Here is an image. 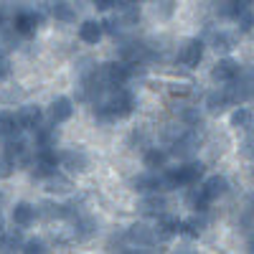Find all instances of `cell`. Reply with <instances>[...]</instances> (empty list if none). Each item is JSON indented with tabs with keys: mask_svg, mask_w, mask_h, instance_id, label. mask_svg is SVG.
I'll return each mask as SVG.
<instances>
[{
	"mask_svg": "<svg viewBox=\"0 0 254 254\" xmlns=\"http://www.w3.org/2000/svg\"><path fill=\"white\" fill-rule=\"evenodd\" d=\"M203 107L208 115H221L226 112V107H231L229 104V97H226V89H214V92H208L206 94V102H203Z\"/></svg>",
	"mask_w": 254,
	"mask_h": 254,
	"instance_id": "obj_11",
	"label": "cell"
},
{
	"mask_svg": "<svg viewBox=\"0 0 254 254\" xmlns=\"http://www.w3.org/2000/svg\"><path fill=\"white\" fill-rule=\"evenodd\" d=\"M74 115V102L69 97H56L51 104H49V120L54 125H61V122H66L71 120Z\"/></svg>",
	"mask_w": 254,
	"mask_h": 254,
	"instance_id": "obj_9",
	"label": "cell"
},
{
	"mask_svg": "<svg viewBox=\"0 0 254 254\" xmlns=\"http://www.w3.org/2000/svg\"><path fill=\"white\" fill-rule=\"evenodd\" d=\"M176 158L181 160H190V158H196L198 153V137L193 130H183L176 140H173V150H171Z\"/></svg>",
	"mask_w": 254,
	"mask_h": 254,
	"instance_id": "obj_2",
	"label": "cell"
},
{
	"mask_svg": "<svg viewBox=\"0 0 254 254\" xmlns=\"http://www.w3.org/2000/svg\"><path fill=\"white\" fill-rule=\"evenodd\" d=\"M33 221H36V206H31V203H26V201H20V203L13 206V224H15V226L26 229V226H31Z\"/></svg>",
	"mask_w": 254,
	"mask_h": 254,
	"instance_id": "obj_13",
	"label": "cell"
},
{
	"mask_svg": "<svg viewBox=\"0 0 254 254\" xmlns=\"http://www.w3.org/2000/svg\"><path fill=\"white\" fill-rule=\"evenodd\" d=\"M203 190H206V196H208L211 201H216V198L226 196V190H229V181H226L224 176H211V178H206Z\"/></svg>",
	"mask_w": 254,
	"mask_h": 254,
	"instance_id": "obj_17",
	"label": "cell"
},
{
	"mask_svg": "<svg viewBox=\"0 0 254 254\" xmlns=\"http://www.w3.org/2000/svg\"><path fill=\"white\" fill-rule=\"evenodd\" d=\"M59 165L66 168L69 173H87L89 155L84 153V150H76V147H69V150L59 153Z\"/></svg>",
	"mask_w": 254,
	"mask_h": 254,
	"instance_id": "obj_3",
	"label": "cell"
},
{
	"mask_svg": "<svg viewBox=\"0 0 254 254\" xmlns=\"http://www.w3.org/2000/svg\"><path fill=\"white\" fill-rule=\"evenodd\" d=\"M211 46H214L216 51H221V54H226V51L234 49V36H229V33L219 31V33L211 36Z\"/></svg>",
	"mask_w": 254,
	"mask_h": 254,
	"instance_id": "obj_26",
	"label": "cell"
},
{
	"mask_svg": "<svg viewBox=\"0 0 254 254\" xmlns=\"http://www.w3.org/2000/svg\"><path fill=\"white\" fill-rule=\"evenodd\" d=\"M165 160H168V153L160 150V147H150V150L145 153V158H142L145 168H150V171H160V168H165Z\"/></svg>",
	"mask_w": 254,
	"mask_h": 254,
	"instance_id": "obj_23",
	"label": "cell"
},
{
	"mask_svg": "<svg viewBox=\"0 0 254 254\" xmlns=\"http://www.w3.org/2000/svg\"><path fill=\"white\" fill-rule=\"evenodd\" d=\"M203 173H206V165L201 163V160H186L181 168H176V171H168V176L173 178V183L178 186V188H186V186H196L201 178H203Z\"/></svg>",
	"mask_w": 254,
	"mask_h": 254,
	"instance_id": "obj_1",
	"label": "cell"
},
{
	"mask_svg": "<svg viewBox=\"0 0 254 254\" xmlns=\"http://www.w3.org/2000/svg\"><path fill=\"white\" fill-rule=\"evenodd\" d=\"M140 214L142 216H153V219L163 216L165 214V198H160L158 193H150L147 198L140 201Z\"/></svg>",
	"mask_w": 254,
	"mask_h": 254,
	"instance_id": "obj_14",
	"label": "cell"
},
{
	"mask_svg": "<svg viewBox=\"0 0 254 254\" xmlns=\"http://www.w3.org/2000/svg\"><path fill=\"white\" fill-rule=\"evenodd\" d=\"M56 142H59L56 127H49V125L36 127V147H56Z\"/></svg>",
	"mask_w": 254,
	"mask_h": 254,
	"instance_id": "obj_20",
	"label": "cell"
},
{
	"mask_svg": "<svg viewBox=\"0 0 254 254\" xmlns=\"http://www.w3.org/2000/svg\"><path fill=\"white\" fill-rule=\"evenodd\" d=\"M23 252L26 254H44L46 252V244L41 242V239H28V242H23Z\"/></svg>",
	"mask_w": 254,
	"mask_h": 254,
	"instance_id": "obj_29",
	"label": "cell"
},
{
	"mask_svg": "<svg viewBox=\"0 0 254 254\" xmlns=\"http://www.w3.org/2000/svg\"><path fill=\"white\" fill-rule=\"evenodd\" d=\"M0 231H3V214H0Z\"/></svg>",
	"mask_w": 254,
	"mask_h": 254,
	"instance_id": "obj_35",
	"label": "cell"
},
{
	"mask_svg": "<svg viewBox=\"0 0 254 254\" xmlns=\"http://www.w3.org/2000/svg\"><path fill=\"white\" fill-rule=\"evenodd\" d=\"M237 23H239V31L242 33H252L254 31V13L249 8H244L239 15H237Z\"/></svg>",
	"mask_w": 254,
	"mask_h": 254,
	"instance_id": "obj_28",
	"label": "cell"
},
{
	"mask_svg": "<svg viewBox=\"0 0 254 254\" xmlns=\"http://www.w3.org/2000/svg\"><path fill=\"white\" fill-rule=\"evenodd\" d=\"M10 176H13V163H10L5 155H0V181L10 178Z\"/></svg>",
	"mask_w": 254,
	"mask_h": 254,
	"instance_id": "obj_31",
	"label": "cell"
},
{
	"mask_svg": "<svg viewBox=\"0 0 254 254\" xmlns=\"http://www.w3.org/2000/svg\"><path fill=\"white\" fill-rule=\"evenodd\" d=\"M36 219H44V221H54V219H66V206L61 203H51V201H44L38 208H36Z\"/></svg>",
	"mask_w": 254,
	"mask_h": 254,
	"instance_id": "obj_16",
	"label": "cell"
},
{
	"mask_svg": "<svg viewBox=\"0 0 254 254\" xmlns=\"http://www.w3.org/2000/svg\"><path fill=\"white\" fill-rule=\"evenodd\" d=\"M125 3H127V5H130V3H135V5H140V3H145V0H125Z\"/></svg>",
	"mask_w": 254,
	"mask_h": 254,
	"instance_id": "obj_34",
	"label": "cell"
},
{
	"mask_svg": "<svg viewBox=\"0 0 254 254\" xmlns=\"http://www.w3.org/2000/svg\"><path fill=\"white\" fill-rule=\"evenodd\" d=\"M173 237H178V219L173 216H158V229H155V239L158 242H171Z\"/></svg>",
	"mask_w": 254,
	"mask_h": 254,
	"instance_id": "obj_12",
	"label": "cell"
},
{
	"mask_svg": "<svg viewBox=\"0 0 254 254\" xmlns=\"http://www.w3.org/2000/svg\"><path fill=\"white\" fill-rule=\"evenodd\" d=\"M10 76V61L5 56H0V81Z\"/></svg>",
	"mask_w": 254,
	"mask_h": 254,
	"instance_id": "obj_32",
	"label": "cell"
},
{
	"mask_svg": "<svg viewBox=\"0 0 254 254\" xmlns=\"http://www.w3.org/2000/svg\"><path fill=\"white\" fill-rule=\"evenodd\" d=\"M229 122H231V127H237V130H252V125H254V115H252L247 107H239V104H237V110L231 112Z\"/></svg>",
	"mask_w": 254,
	"mask_h": 254,
	"instance_id": "obj_21",
	"label": "cell"
},
{
	"mask_svg": "<svg viewBox=\"0 0 254 254\" xmlns=\"http://www.w3.org/2000/svg\"><path fill=\"white\" fill-rule=\"evenodd\" d=\"M203 219L201 216H190L186 221H178V234L188 237V239H198L201 237V231H203Z\"/></svg>",
	"mask_w": 254,
	"mask_h": 254,
	"instance_id": "obj_19",
	"label": "cell"
},
{
	"mask_svg": "<svg viewBox=\"0 0 254 254\" xmlns=\"http://www.w3.org/2000/svg\"><path fill=\"white\" fill-rule=\"evenodd\" d=\"M44 10L51 18L64 20V23H71V20L76 18V10H74V5L69 3V0H44Z\"/></svg>",
	"mask_w": 254,
	"mask_h": 254,
	"instance_id": "obj_8",
	"label": "cell"
},
{
	"mask_svg": "<svg viewBox=\"0 0 254 254\" xmlns=\"http://www.w3.org/2000/svg\"><path fill=\"white\" fill-rule=\"evenodd\" d=\"M239 71H242V66L234 59H221V61H216V66L211 69V79L219 81V84H229L239 76Z\"/></svg>",
	"mask_w": 254,
	"mask_h": 254,
	"instance_id": "obj_7",
	"label": "cell"
},
{
	"mask_svg": "<svg viewBox=\"0 0 254 254\" xmlns=\"http://www.w3.org/2000/svg\"><path fill=\"white\" fill-rule=\"evenodd\" d=\"M244 153H247V155H254V137H249V140L244 142Z\"/></svg>",
	"mask_w": 254,
	"mask_h": 254,
	"instance_id": "obj_33",
	"label": "cell"
},
{
	"mask_svg": "<svg viewBox=\"0 0 254 254\" xmlns=\"http://www.w3.org/2000/svg\"><path fill=\"white\" fill-rule=\"evenodd\" d=\"M176 13V0H153V15L158 20H168Z\"/></svg>",
	"mask_w": 254,
	"mask_h": 254,
	"instance_id": "obj_25",
	"label": "cell"
},
{
	"mask_svg": "<svg viewBox=\"0 0 254 254\" xmlns=\"http://www.w3.org/2000/svg\"><path fill=\"white\" fill-rule=\"evenodd\" d=\"M41 117H44L41 107H36V104H23V107L15 112V125H18V130H36L41 125Z\"/></svg>",
	"mask_w": 254,
	"mask_h": 254,
	"instance_id": "obj_6",
	"label": "cell"
},
{
	"mask_svg": "<svg viewBox=\"0 0 254 254\" xmlns=\"http://www.w3.org/2000/svg\"><path fill=\"white\" fill-rule=\"evenodd\" d=\"M201 59H203V41L201 38H188L178 51V61L186 69H193L201 64Z\"/></svg>",
	"mask_w": 254,
	"mask_h": 254,
	"instance_id": "obj_4",
	"label": "cell"
},
{
	"mask_svg": "<svg viewBox=\"0 0 254 254\" xmlns=\"http://www.w3.org/2000/svg\"><path fill=\"white\" fill-rule=\"evenodd\" d=\"M71 188H74V183L66 176H61L59 171L46 178V190H49V193H69Z\"/></svg>",
	"mask_w": 254,
	"mask_h": 254,
	"instance_id": "obj_22",
	"label": "cell"
},
{
	"mask_svg": "<svg viewBox=\"0 0 254 254\" xmlns=\"http://www.w3.org/2000/svg\"><path fill=\"white\" fill-rule=\"evenodd\" d=\"M18 99H23V89H5L3 94H0V102L3 104H10V102H18Z\"/></svg>",
	"mask_w": 254,
	"mask_h": 254,
	"instance_id": "obj_30",
	"label": "cell"
},
{
	"mask_svg": "<svg viewBox=\"0 0 254 254\" xmlns=\"http://www.w3.org/2000/svg\"><path fill=\"white\" fill-rule=\"evenodd\" d=\"M38 26H41V15H36L33 10L20 13V15H15V20H13V28H15V33L26 36V38H28V36H33Z\"/></svg>",
	"mask_w": 254,
	"mask_h": 254,
	"instance_id": "obj_10",
	"label": "cell"
},
{
	"mask_svg": "<svg viewBox=\"0 0 254 254\" xmlns=\"http://www.w3.org/2000/svg\"><path fill=\"white\" fill-rule=\"evenodd\" d=\"M23 247V239H20V231H0V252H15Z\"/></svg>",
	"mask_w": 254,
	"mask_h": 254,
	"instance_id": "obj_24",
	"label": "cell"
},
{
	"mask_svg": "<svg viewBox=\"0 0 254 254\" xmlns=\"http://www.w3.org/2000/svg\"><path fill=\"white\" fill-rule=\"evenodd\" d=\"M104 28L99 20H84V23L79 26V38L84 41V44H97V41L102 38Z\"/></svg>",
	"mask_w": 254,
	"mask_h": 254,
	"instance_id": "obj_18",
	"label": "cell"
},
{
	"mask_svg": "<svg viewBox=\"0 0 254 254\" xmlns=\"http://www.w3.org/2000/svg\"><path fill=\"white\" fill-rule=\"evenodd\" d=\"M188 188V193H186V203L193 208V211H206L208 208V203H211V198L206 196V190H203V186H198V188H193V186H186Z\"/></svg>",
	"mask_w": 254,
	"mask_h": 254,
	"instance_id": "obj_15",
	"label": "cell"
},
{
	"mask_svg": "<svg viewBox=\"0 0 254 254\" xmlns=\"http://www.w3.org/2000/svg\"><path fill=\"white\" fill-rule=\"evenodd\" d=\"M15 132H20L18 125H15V115L0 112V137H10V135H15Z\"/></svg>",
	"mask_w": 254,
	"mask_h": 254,
	"instance_id": "obj_27",
	"label": "cell"
},
{
	"mask_svg": "<svg viewBox=\"0 0 254 254\" xmlns=\"http://www.w3.org/2000/svg\"><path fill=\"white\" fill-rule=\"evenodd\" d=\"M127 242L137 249H147V247H155V229H150L147 224H132L127 229Z\"/></svg>",
	"mask_w": 254,
	"mask_h": 254,
	"instance_id": "obj_5",
	"label": "cell"
}]
</instances>
